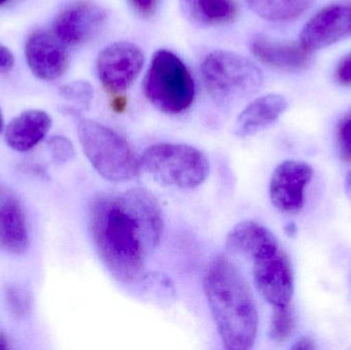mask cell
I'll return each mask as SVG.
<instances>
[{"mask_svg": "<svg viewBox=\"0 0 351 350\" xmlns=\"http://www.w3.org/2000/svg\"><path fill=\"white\" fill-rule=\"evenodd\" d=\"M346 191L348 199L351 201V172L348 173L346 179Z\"/></svg>", "mask_w": 351, "mask_h": 350, "instance_id": "cell-31", "label": "cell"}, {"mask_svg": "<svg viewBox=\"0 0 351 350\" xmlns=\"http://www.w3.org/2000/svg\"><path fill=\"white\" fill-rule=\"evenodd\" d=\"M295 320L290 305L274 308L270 321L269 336L276 343H285L292 336Z\"/></svg>", "mask_w": 351, "mask_h": 350, "instance_id": "cell-19", "label": "cell"}, {"mask_svg": "<svg viewBox=\"0 0 351 350\" xmlns=\"http://www.w3.org/2000/svg\"><path fill=\"white\" fill-rule=\"evenodd\" d=\"M237 14L235 0H199L189 18L204 26L225 24Z\"/></svg>", "mask_w": 351, "mask_h": 350, "instance_id": "cell-18", "label": "cell"}, {"mask_svg": "<svg viewBox=\"0 0 351 350\" xmlns=\"http://www.w3.org/2000/svg\"><path fill=\"white\" fill-rule=\"evenodd\" d=\"M141 171L166 186L192 189L204 183L210 172L208 158L185 144L150 146L140 158Z\"/></svg>", "mask_w": 351, "mask_h": 350, "instance_id": "cell-5", "label": "cell"}, {"mask_svg": "<svg viewBox=\"0 0 351 350\" xmlns=\"http://www.w3.org/2000/svg\"><path fill=\"white\" fill-rule=\"evenodd\" d=\"M144 65L141 49L128 41L105 47L97 59L99 79L107 92L119 95L135 82Z\"/></svg>", "mask_w": 351, "mask_h": 350, "instance_id": "cell-8", "label": "cell"}, {"mask_svg": "<svg viewBox=\"0 0 351 350\" xmlns=\"http://www.w3.org/2000/svg\"><path fill=\"white\" fill-rule=\"evenodd\" d=\"M14 65V57L12 51L3 45H0V74H6Z\"/></svg>", "mask_w": 351, "mask_h": 350, "instance_id": "cell-26", "label": "cell"}, {"mask_svg": "<svg viewBox=\"0 0 351 350\" xmlns=\"http://www.w3.org/2000/svg\"><path fill=\"white\" fill-rule=\"evenodd\" d=\"M12 347L8 337L4 333L0 332V349H10Z\"/></svg>", "mask_w": 351, "mask_h": 350, "instance_id": "cell-30", "label": "cell"}, {"mask_svg": "<svg viewBox=\"0 0 351 350\" xmlns=\"http://www.w3.org/2000/svg\"><path fill=\"white\" fill-rule=\"evenodd\" d=\"M107 12L88 0L66 5L56 16L53 33L65 45H84L92 40L106 24Z\"/></svg>", "mask_w": 351, "mask_h": 350, "instance_id": "cell-9", "label": "cell"}, {"mask_svg": "<svg viewBox=\"0 0 351 350\" xmlns=\"http://www.w3.org/2000/svg\"><path fill=\"white\" fill-rule=\"evenodd\" d=\"M204 288L225 349H251L259 316L253 294L237 267L227 257H216L206 271Z\"/></svg>", "mask_w": 351, "mask_h": 350, "instance_id": "cell-2", "label": "cell"}, {"mask_svg": "<svg viewBox=\"0 0 351 350\" xmlns=\"http://www.w3.org/2000/svg\"><path fill=\"white\" fill-rule=\"evenodd\" d=\"M288 107L286 99L278 94L260 97L251 103L235 121L233 133L239 138L249 137L276 123Z\"/></svg>", "mask_w": 351, "mask_h": 350, "instance_id": "cell-16", "label": "cell"}, {"mask_svg": "<svg viewBox=\"0 0 351 350\" xmlns=\"http://www.w3.org/2000/svg\"><path fill=\"white\" fill-rule=\"evenodd\" d=\"M335 79L343 86H351V53L344 55L335 70Z\"/></svg>", "mask_w": 351, "mask_h": 350, "instance_id": "cell-24", "label": "cell"}, {"mask_svg": "<svg viewBox=\"0 0 351 350\" xmlns=\"http://www.w3.org/2000/svg\"><path fill=\"white\" fill-rule=\"evenodd\" d=\"M351 37V1L328 4L302 29L300 42L315 51Z\"/></svg>", "mask_w": 351, "mask_h": 350, "instance_id": "cell-10", "label": "cell"}, {"mask_svg": "<svg viewBox=\"0 0 351 350\" xmlns=\"http://www.w3.org/2000/svg\"><path fill=\"white\" fill-rule=\"evenodd\" d=\"M202 77L214 100L230 103L249 98L263 86L261 70L247 58L227 51H215L202 65Z\"/></svg>", "mask_w": 351, "mask_h": 350, "instance_id": "cell-7", "label": "cell"}, {"mask_svg": "<svg viewBox=\"0 0 351 350\" xmlns=\"http://www.w3.org/2000/svg\"><path fill=\"white\" fill-rule=\"evenodd\" d=\"M29 245L30 234L22 203L10 189L0 186V248L21 255Z\"/></svg>", "mask_w": 351, "mask_h": 350, "instance_id": "cell-14", "label": "cell"}, {"mask_svg": "<svg viewBox=\"0 0 351 350\" xmlns=\"http://www.w3.org/2000/svg\"><path fill=\"white\" fill-rule=\"evenodd\" d=\"M111 106L117 112H121V111L125 110V106H127V100L123 97H119H119H117L111 103Z\"/></svg>", "mask_w": 351, "mask_h": 350, "instance_id": "cell-29", "label": "cell"}, {"mask_svg": "<svg viewBox=\"0 0 351 350\" xmlns=\"http://www.w3.org/2000/svg\"><path fill=\"white\" fill-rule=\"evenodd\" d=\"M292 349L313 350L317 349V345H315V342H313L311 339H309L308 337H302V338L299 339V340L293 345Z\"/></svg>", "mask_w": 351, "mask_h": 350, "instance_id": "cell-27", "label": "cell"}, {"mask_svg": "<svg viewBox=\"0 0 351 350\" xmlns=\"http://www.w3.org/2000/svg\"><path fill=\"white\" fill-rule=\"evenodd\" d=\"M143 90L148 101L168 114H178L189 108L195 95L189 70L178 55L167 49L154 53Z\"/></svg>", "mask_w": 351, "mask_h": 350, "instance_id": "cell-6", "label": "cell"}, {"mask_svg": "<svg viewBox=\"0 0 351 350\" xmlns=\"http://www.w3.org/2000/svg\"><path fill=\"white\" fill-rule=\"evenodd\" d=\"M160 0H130L132 5L142 14V16H150L154 14L158 8Z\"/></svg>", "mask_w": 351, "mask_h": 350, "instance_id": "cell-25", "label": "cell"}, {"mask_svg": "<svg viewBox=\"0 0 351 350\" xmlns=\"http://www.w3.org/2000/svg\"><path fill=\"white\" fill-rule=\"evenodd\" d=\"M251 51L264 65L284 71H303L313 62V51L302 43L276 40L263 35L252 39Z\"/></svg>", "mask_w": 351, "mask_h": 350, "instance_id": "cell-13", "label": "cell"}, {"mask_svg": "<svg viewBox=\"0 0 351 350\" xmlns=\"http://www.w3.org/2000/svg\"><path fill=\"white\" fill-rule=\"evenodd\" d=\"M337 143L342 162L351 164V111L338 123Z\"/></svg>", "mask_w": 351, "mask_h": 350, "instance_id": "cell-23", "label": "cell"}, {"mask_svg": "<svg viewBox=\"0 0 351 350\" xmlns=\"http://www.w3.org/2000/svg\"><path fill=\"white\" fill-rule=\"evenodd\" d=\"M51 158L57 164H64L73 160L75 149L69 139L63 136H55L49 141Z\"/></svg>", "mask_w": 351, "mask_h": 350, "instance_id": "cell-22", "label": "cell"}, {"mask_svg": "<svg viewBox=\"0 0 351 350\" xmlns=\"http://www.w3.org/2000/svg\"><path fill=\"white\" fill-rule=\"evenodd\" d=\"M3 127H4L3 114H2L1 109H0V134H1L2 131H3Z\"/></svg>", "mask_w": 351, "mask_h": 350, "instance_id": "cell-32", "label": "cell"}, {"mask_svg": "<svg viewBox=\"0 0 351 350\" xmlns=\"http://www.w3.org/2000/svg\"><path fill=\"white\" fill-rule=\"evenodd\" d=\"M315 0H245L258 16L274 22H286L302 16Z\"/></svg>", "mask_w": 351, "mask_h": 350, "instance_id": "cell-17", "label": "cell"}, {"mask_svg": "<svg viewBox=\"0 0 351 350\" xmlns=\"http://www.w3.org/2000/svg\"><path fill=\"white\" fill-rule=\"evenodd\" d=\"M77 132L86 158L103 178L125 182L139 176L140 158L117 132L90 119L80 121Z\"/></svg>", "mask_w": 351, "mask_h": 350, "instance_id": "cell-4", "label": "cell"}, {"mask_svg": "<svg viewBox=\"0 0 351 350\" xmlns=\"http://www.w3.org/2000/svg\"><path fill=\"white\" fill-rule=\"evenodd\" d=\"M180 2H181L182 8L185 12L186 16L190 18L199 0H180Z\"/></svg>", "mask_w": 351, "mask_h": 350, "instance_id": "cell-28", "label": "cell"}, {"mask_svg": "<svg viewBox=\"0 0 351 350\" xmlns=\"http://www.w3.org/2000/svg\"><path fill=\"white\" fill-rule=\"evenodd\" d=\"M59 92L63 98L73 101L86 108L90 107V102L94 98V88L92 84L84 80H78V82L62 86Z\"/></svg>", "mask_w": 351, "mask_h": 350, "instance_id": "cell-21", "label": "cell"}, {"mask_svg": "<svg viewBox=\"0 0 351 350\" xmlns=\"http://www.w3.org/2000/svg\"><path fill=\"white\" fill-rule=\"evenodd\" d=\"M226 246L231 252L251 259L256 287L272 308L291 305L294 294L292 265L269 229L245 220L229 232Z\"/></svg>", "mask_w": 351, "mask_h": 350, "instance_id": "cell-3", "label": "cell"}, {"mask_svg": "<svg viewBox=\"0 0 351 350\" xmlns=\"http://www.w3.org/2000/svg\"><path fill=\"white\" fill-rule=\"evenodd\" d=\"M6 305L14 318H25L32 310V296L21 286H10L5 293Z\"/></svg>", "mask_w": 351, "mask_h": 350, "instance_id": "cell-20", "label": "cell"}, {"mask_svg": "<svg viewBox=\"0 0 351 350\" xmlns=\"http://www.w3.org/2000/svg\"><path fill=\"white\" fill-rule=\"evenodd\" d=\"M90 232L95 248L109 273L123 284L145 275L152 252L143 228L121 195H96L90 203Z\"/></svg>", "mask_w": 351, "mask_h": 350, "instance_id": "cell-1", "label": "cell"}, {"mask_svg": "<svg viewBox=\"0 0 351 350\" xmlns=\"http://www.w3.org/2000/svg\"><path fill=\"white\" fill-rule=\"evenodd\" d=\"M8 1V0H0V4H3L4 2Z\"/></svg>", "mask_w": 351, "mask_h": 350, "instance_id": "cell-33", "label": "cell"}, {"mask_svg": "<svg viewBox=\"0 0 351 350\" xmlns=\"http://www.w3.org/2000/svg\"><path fill=\"white\" fill-rule=\"evenodd\" d=\"M25 53L31 72L45 82L59 79L69 66L66 45L55 33L45 29L33 31L29 35Z\"/></svg>", "mask_w": 351, "mask_h": 350, "instance_id": "cell-12", "label": "cell"}, {"mask_svg": "<svg viewBox=\"0 0 351 350\" xmlns=\"http://www.w3.org/2000/svg\"><path fill=\"white\" fill-rule=\"evenodd\" d=\"M51 117L38 109H30L14 117L5 129V141L19 152L29 151L38 145L51 127Z\"/></svg>", "mask_w": 351, "mask_h": 350, "instance_id": "cell-15", "label": "cell"}, {"mask_svg": "<svg viewBox=\"0 0 351 350\" xmlns=\"http://www.w3.org/2000/svg\"><path fill=\"white\" fill-rule=\"evenodd\" d=\"M313 170L297 160H286L276 166L269 184L272 205L284 213H298L304 207L305 190L311 183Z\"/></svg>", "mask_w": 351, "mask_h": 350, "instance_id": "cell-11", "label": "cell"}]
</instances>
